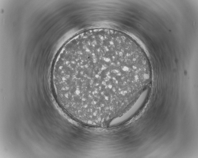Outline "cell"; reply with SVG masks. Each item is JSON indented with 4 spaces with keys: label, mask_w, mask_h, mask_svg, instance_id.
<instances>
[{
    "label": "cell",
    "mask_w": 198,
    "mask_h": 158,
    "mask_svg": "<svg viewBox=\"0 0 198 158\" xmlns=\"http://www.w3.org/2000/svg\"><path fill=\"white\" fill-rule=\"evenodd\" d=\"M51 81L60 105L77 115L112 112L130 96L132 84L121 55L96 40L63 47L55 60Z\"/></svg>",
    "instance_id": "obj_1"
}]
</instances>
